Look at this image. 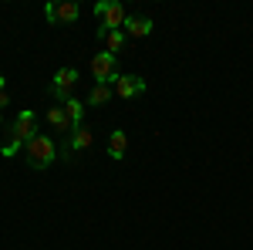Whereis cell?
Returning <instances> with one entry per match:
<instances>
[{
    "label": "cell",
    "instance_id": "5b68a950",
    "mask_svg": "<svg viewBox=\"0 0 253 250\" xmlns=\"http://www.w3.org/2000/svg\"><path fill=\"white\" fill-rule=\"evenodd\" d=\"M34 135H41V132H38V115L24 108V112H20V115L14 118V142L27 146V142H31Z\"/></svg>",
    "mask_w": 253,
    "mask_h": 250
},
{
    "label": "cell",
    "instance_id": "2e32d148",
    "mask_svg": "<svg viewBox=\"0 0 253 250\" xmlns=\"http://www.w3.org/2000/svg\"><path fill=\"white\" fill-rule=\"evenodd\" d=\"M7 101H10V95H7V92H0V108H7Z\"/></svg>",
    "mask_w": 253,
    "mask_h": 250
},
{
    "label": "cell",
    "instance_id": "e0dca14e",
    "mask_svg": "<svg viewBox=\"0 0 253 250\" xmlns=\"http://www.w3.org/2000/svg\"><path fill=\"white\" fill-rule=\"evenodd\" d=\"M0 92H3V75H0Z\"/></svg>",
    "mask_w": 253,
    "mask_h": 250
},
{
    "label": "cell",
    "instance_id": "8fae6325",
    "mask_svg": "<svg viewBox=\"0 0 253 250\" xmlns=\"http://www.w3.org/2000/svg\"><path fill=\"white\" fill-rule=\"evenodd\" d=\"M112 95H115V92H112V85H101V81H98L95 88L88 92V98H84V108H101Z\"/></svg>",
    "mask_w": 253,
    "mask_h": 250
},
{
    "label": "cell",
    "instance_id": "277c9868",
    "mask_svg": "<svg viewBox=\"0 0 253 250\" xmlns=\"http://www.w3.org/2000/svg\"><path fill=\"white\" fill-rule=\"evenodd\" d=\"M78 85V71L75 68H61V71H54V78H51V95L58 98L61 105L71 98V88Z\"/></svg>",
    "mask_w": 253,
    "mask_h": 250
},
{
    "label": "cell",
    "instance_id": "7a4b0ae2",
    "mask_svg": "<svg viewBox=\"0 0 253 250\" xmlns=\"http://www.w3.org/2000/svg\"><path fill=\"white\" fill-rule=\"evenodd\" d=\"M95 14H98V24H101L105 31H122V27H125V20H128L125 7L115 3V0H101V3L95 7Z\"/></svg>",
    "mask_w": 253,
    "mask_h": 250
},
{
    "label": "cell",
    "instance_id": "ba28073f",
    "mask_svg": "<svg viewBox=\"0 0 253 250\" xmlns=\"http://www.w3.org/2000/svg\"><path fill=\"white\" fill-rule=\"evenodd\" d=\"M91 142H95V135H91V129H88V125H78V129L71 132V139H68V152H64V155L81 152V149H91Z\"/></svg>",
    "mask_w": 253,
    "mask_h": 250
},
{
    "label": "cell",
    "instance_id": "3957f363",
    "mask_svg": "<svg viewBox=\"0 0 253 250\" xmlns=\"http://www.w3.org/2000/svg\"><path fill=\"white\" fill-rule=\"evenodd\" d=\"M91 75H95L101 85H112V81L118 78V58L108 54V51L95 54V58H91Z\"/></svg>",
    "mask_w": 253,
    "mask_h": 250
},
{
    "label": "cell",
    "instance_id": "30bf717a",
    "mask_svg": "<svg viewBox=\"0 0 253 250\" xmlns=\"http://www.w3.org/2000/svg\"><path fill=\"white\" fill-rule=\"evenodd\" d=\"M98 38L105 41V51L115 54V58H118V51L125 48V31H105V27H98Z\"/></svg>",
    "mask_w": 253,
    "mask_h": 250
},
{
    "label": "cell",
    "instance_id": "5bb4252c",
    "mask_svg": "<svg viewBox=\"0 0 253 250\" xmlns=\"http://www.w3.org/2000/svg\"><path fill=\"white\" fill-rule=\"evenodd\" d=\"M64 112H68V118L75 122V129L81 125V118H84V101H78V98H68L64 101Z\"/></svg>",
    "mask_w": 253,
    "mask_h": 250
},
{
    "label": "cell",
    "instance_id": "8992f818",
    "mask_svg": "<svg viewBox=\"0 0 253 250\" xmlns=\"http://www.w3.org/2000/svg\"><path fill=\"white\" fill-rule=\"evenodd\" d=\"M112 92H115L118 98H135L145 92V78L138 75H118L115 81H112Z\"/></svg>",
    "mask_w": 253,
    "mask_h": 250
},
{
    "label": "cell",
    "instance_id": "ac0fdd59",
    "mask_svg": "<svg viewBox=\"0 0 253 250\" xmlns=\"http://www.w3.org/2000/svg\"><path fill=\"white\" fill-rule=\"evenodd\" d=\"M0 125H3V115H0Z\"/></svg>",
    "mask_w": 253,
    "mask_h": 250
},
{
    "label": "cell",
    "instance_id": "9c48e42d",
    "mask_svg": "<svg viewBox=\"0 0 253 250\" xmlns=\"http://www.w3.org/2000/svg\"><path fill=\"white\" fill-rule=\"evenodd\" d=\"M47 122H51V125H54V132H61V135H71V132H75V122L68 118L64 105H58V108H47Z\"/></svg>",
    "mask_w": 253,
    "mask_h": 250
},
{
    "label": "cell",
    "instance_id": "52a82bcc",
    "mask_svg": "<svg viewBox=\"0 0 253 250\" xmlns=\"http://www.w3.org/2000/svg\"><path fill=\"white\" fill-rule=\"evenodd\" d=\"M47 24H71L78 20V3L75 0H64V3H47Z\"/></svg>",
    "mask_w": 253,
    "mask_h": 250
},
{
    "label": "cell",
    "instance_id": "4fadbf2b",
    "mask_svg": "<svg viewBox=\"0 0 253 250\" xmlns=\"http://www.w3.org/2000/svg\"><path fill=\"white\" fill-rule=\"evenodd\" d=\"M125 34L128 38H149L152 34V20L149 17H128L125 20Z\"/></svg>",
    "mask_w": 253,
    "mask_h": 250
},
{
    "label": "cell",
    "instance_id": "7c38bea8",
    "mask_svg": "<svg viewBox=\"0 0 253 250\" xmlns=\"http://www.w3.org/2000/svg\"><path fill=\"white\" fill-rule=\"evenodd\" d=\"M125 149H128V135L122 132V129H115V132L108 135V155L122 162V159H125Z\"/></svg>",
    "mask_w": 253,
    "mask_h": 250
},
{
    "label": "cell",
    "instance_id": "9a60e30c",
    "mask_svg": "<svg viewBox=\"0 0 253 250\" xmlns=\"http://www.w3.org/2000/svg\"><path fill=\"white\" fill-rule=\"evenodd\" d=\"M20 149H24V146H20V142H14V139H10V142H7V146H3V155H7V159H10V155H17Z\"/></svg>",
    "mask_w": 253,
    "mask_h": 250
},
{
    "label": "cell",
    "instance_id": "6da1fadb",
    "mask_svg": "<svg viewBox=\"0 0 253 250\" xmlns=\"http://www.w3.org/2000/svg\"><path fill=\"white\" fill-rule=\"evenodd\" d=\"M24 155H27V162H31L34 169H47V166L58 159V146H54V139H47V135H34V139L24 146Z\"/></svg>",
    "mask_w": 253,
    "mask_h": 250
}]
</instances>
